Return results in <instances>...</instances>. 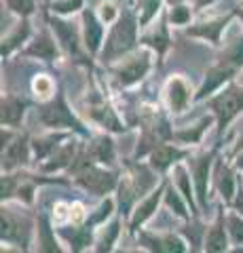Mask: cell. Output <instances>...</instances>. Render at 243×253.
I'll list each match as a JSON object with an SVG mask.
<instances>
[{
  "label": "cell",
  "instance_id": "obj_2",
  "mask_svg": "<svg viewBox=\"0 0 243 253\" xmlns=\"http://www.w3.org/2000/svg\"><path fill=\"white\" fill-rule=\"evenodd\" d=\"M68 171L74 175V181L78 186L85 188L91 194H96V196H106V194H110L114 188H119V177H116V173L108 171L104 165L96 163L87 152L78 154L74 158V163L70 165Z\"/></svg>",
  "mask_w": 243,
  "mask_h": 253
},
{
  "label": "cell",
  "instance_id": "obj_5",
  "mask_svg": "<svg viewBox=\"0 0 243 253\" xmlns=\"http://www.w3.org/2000/svg\"><path fill=\"white\" fill-rule=\"evenodd\" d=\"M38 118L45 126L49 129H74L83 135H87V129L83 126V123L78 121L74 116V112L70 110L68 101H66V95H64V89H59L57 95H53L49 101L38 106Z\"/></svg>",
  "mask_w": 243,
  "mask_h": 253
},
{
  "label": "cell",
  "instance_id": "obj_29",
  "mask_svg": "<svg viewBox=\"0 0 243 253\" xmlns=\"http://www.w3.org/2000/svg\"><path fill=\"white\" fill-rule=\"evenodd\" d=\"M30 34H32V26H30L28 17H23L17 26L13 28L9 36H2V59H9L11 55L28 41Z\"/></svg>",
  "mask_w": 243,
  "mask_h": 253
},
{
  "label": "cell",
  "instance_id": "obj_14",
  "mask_svg": "<svg viewBox=\"0 0 243 253\" xmlns=\"http://www.w3.org/2000/svg\"><path fill=\"white\" fill-rule=\"evenodd\" d=\"M194 101V93L182 76L169 78L165 84V104L171 114H182Z\"/></svg>",
  "mask_w": 243,
  "mask_h": 253
},
{
  "label": "cell",
  "instance_id": "obj_47",
  "mask_svg": "<svg viewBox=\"0 0 243 253\" xmlns=\"http://www.w3.org/2000/svg\"><path fill=\"white\" fill-rule=\"evenodd\" d=\"M235 15H237V17L243 21V9H241V6H239V9H235Z\"/></svg>",
  "mask_w": 243,
  "mask_h": 253
},
{
  "label": "cell",
  "instance_id": "obj_44",
  "mask_svg": "<svg viewBox=\"0 0 243 253\" xmlns=\"http://www.w3.org/2000/svg\"><path fill=\"white\" fill-rule=\"evenodd\" d=\"M211 2H216V0H193V6L197 11H201V9H205V6H209Z\"/></svg>",
  "mask_w": 243,
  "mask_h": 253
},
{
  "label": "cell",
  "instance_id": "obj_4",
  "mask_svg": "<svg viewBox=\"0 0 243 253\" xmlns=\"http://www.w3.org/2000/svg\"><path fill=\"white\" fill-rule=\"evenodd\" d=\"M38 184H66L61 177L47 179L43 175H30V173H2V203H9L11 199H17L21 205H32L34 192Z\"/></svg>",
  "mask_w": 243,
  "mask_h": 253
},
{
  "label": "cell",
  "instance_id": "obj_41",
  "mask_svg": "<svg viewBox=\"0 0 243 253\" xmlns=\"http://www.w3.org/2000/svg\"><path fill=\"white\" fill-rule=\"evenodd\" d=\"M99 19L104 21V23H114L116 19H119V9H116V4L112 2V0H104L101 2V6H99Z\"/></svg>",
  "mask_w": 243,
  "mask_h": 253
},
{
  "label": "cell",
  "instance_id": "obj_32",
  "mask_svg": "<svg viewBox=\"0 0 243 253\" xmlns=\"http://www.w3.org/2000/svg\"><path fill=\"white\" fill-rule=\"evenodd\" d=\"M163 203H165V207L171 209V213H176L180 219H191V213H188V201L184 199V194L180 192L178 188L167 184L165 194H163Z\"/></svg>",
  "mask_w": 243,
  "mask_h": 253
},
{
  "label": "cell",
  "instance_id": "obj_9",
  "mask_svg": "<svg viewBox=\"0 0 243 253\" xmlns=\"http://www.w3.org/2000/svg\"><path fill=\"white\" fill-rule=\"evenodd\" d=\"M214 158H216V148L193 158L188 156V169H191V175H193V186H194V192H197V203L201 211H207V186H209V177L214 175L211 173Z\"/></svg>",
  "mask_w": 243,
  "mask_h": 253
},
{
  "label": "cell",
  "instance_id": "obj_8",
  "mask_svg": "<svg viewBox=\"0 0 243 253\" xmlns=\"http://www.w3.org/2000/svg\"><path fill=\"white\" fill-rule=\"evenodd\" d=\"M152 68V49H136L133 53L125 55L121 61L112 63V74L121 86H133L144 81Z\"/></svg>",
  "mask_w": 243,
  "mask_h": 253
},
{
  "label": "cell",
  "instance_id": "obj_28",
  "mask_svg": "<svg viewBox=\"0 0 243 253\" xmlns=\"http://www.w3.org/2000/svg\"><path fill=\"white\" fill-rule=\"evenodd\" d=\"M140 42L150 46L152 51H156L159 57H163L165 51L169 49V32H167V26H165V17H161L159 26L154 23V26L148 30L144 36H140Z\"/></svg>",
  "mask_w": 243,
  "mask_h": 253
},
{
  "label": "cell",
  "instance_id": "obj_12",
  "mask_svg": "<svg viewBox=\"0 0 243 253\" xmlns=\"http://www.w3.org/2000/svg\"><path fill=\"white\" fill-rule=\"evenodd\" d=\"M49 23H51V30H53V34H55L59 46L64 49V53H68L70 57H78V55H81L83 30H78L74 21L64 19V15L49 17Z\"/></svg>",
  "mask_w": 243,
  "mask_h": 253
},
{
  "label": "cell",
  "instance_id": "obj_35",
  "mask_svg": "<svg viewBox=\"0 0 243 253\" xmlns=\"http://www.w3.org/2000/svg\"><path fill=\"white\" fill-rule=\"evenodd\" d=\"M226 230H229L233 245H243V215L239 211H231L226 215Z\"/></svg>",
  "mask_w": 243,
  "mask_h": 253
},
{
  "label": "cell",
  "instance_id": "obj_18",
  "mask_svg": "<svg viewBox=\"0 0 243 253\" xmlns=\"http://www.w3.org/2000/svg\"><path fill=\"white\" fill-rule=\"evenodd\" d=\"M191 156V152L184 148H180L176 144H159L152 152H150V167L159 173H165L169 167H174L176 163H180L182 158Z\"/></svg>",
  "mask_w": 243,
  "mask_h": 253
},
{
  "label": "cell",
  "instance_id": "obj_15",
  "mask_svg": "<svg viewBox=\"0 0 243 253\" xmlns=\"http://www.w3.org/2000/svg\"><path fill=\"white\" fill-rule=\"evenodd\" d=\"M138 243L148 251H159V253H184V251H188L186 241L174 232H167V234L142 232L138 236Z\"/></svg>",
  "mask_w": 243,
  "mask_h": 253
},
{
  "label": "cell",
  "instance_id": "obj_39",
  "mask_svg": "<svg viewBox=\"0 0 243 253\" xmlns=\"http://www.w3.org/2000/svg\"><path fill=\"white\" fill-rule=\"evenodd\" d=\"M191 17H193V11L188 4H174L169 9V21L174 23V26H188L191 23Z\"/></svg>",
  "mask_w": 243,
  "mask_h": 253
},
{
  "label": "cell",
  "instance_id": "obj_42",
  "mask_svg": "<svg viewBox=\"0 0 243 253\" xmlns=\"http://www.w3.org/2000/svg\"><path fill=\"white\" fill-rule=\"evenodd\" d=\"M34 91H36V95L41 93V95H45V97H49V95L53 93V83H51V78H47L45 74H41L34 81Z\"/></svg>",
  "mask_w": 243,
  "mask_h": 253
},
{
  "label": "cell",
  "instance_id": "obj_34",
  "mask_svg": "<svg viewBox=\"0 0 243 253\" xmlns=\"http://www.w3.org/2000/svg\"><path fill=\"white\" fill-rule=\"evenodd\" d=\"M38 249L41 251H61L59 243L55 239V228H51L49 224V217L47 215H41V219H38Z\"/></svg>",
  "mask_w": 243,
  "mask_h": 253
},
{
  "label": "cell",
  "instance_id": "obj_21",
  "mask_svg": "<svg viewBox=\"0 0 243 253\" xmlns=\"http://www.w3.org/2000/svg\"><path fill=\"white\" fill-rule=\"evenodd\" d=\"M76 141L74 139H66L55 152H53L47 161L41 165V171L45 173H53V171H61V169H70V165L74 163L76 158Z\"/></svg>",
  "mask_w": 243,
  "mask_h": 253
},
{
  "label": "cell",
  "instance_id": "obj_19",
  "mask_svg": "<svg viewBox=\"0 0 243 253\" xmlns=\"http://www.w3.org/2000/svg\"><path fill=\"white\" fill-rule=\"evenodd\" d=\"M229 230H226V217L224 211L218 209V215L214 219V224L207 228L205 239H203V251L209 253H220V251H229Z\"/></svg>",
  "mask_w": 243,
  "mask_h": 253
},
{
  "label": "cell",
  "instance_id": "obj_17",
  "mask_svg": "<svg viewBox=\"0 0 243 253\" xmlns=\"http://www.w3.org/2000/svg\"><path fill=\"white\" fill-rule=\"evenodd\" d=\"M235 17V11L226 17H216V19H209V21H203L197 23L193 28H186V34L193 36V38H201V41H207L214 46H220L222 44V32L226 28V23Z\"/></svg>",
  "mask_w": 243,
  "mask_h": 253
},
{
  "label": "cell",
  "instance_id": "obj_38",
  "mask_svg": "<svg viewBox=\"0 0 243 253\" xmlns=\"http://www.w3.org/2000/svg\"><path fill=\"white\" fill-rule=\"evenodd\" d=\"M4 4H6V9L17 15L19 19L30 17V15L36 11V0H4Z\"/></svg>",
  "mask_w": 243,
  "mask_h": 253
},
{
  "label": "cell",
  "instance_id": "obj_26",
  "mask_svg": "<svg viewBox=\"0 0 243 253\" xmlns=\"http://www.w3.org/2000/svg\"><path fill=\"white\" fill-rule=\"evenodd\" d=\"M93 230H96V228H91L89 224H83V226L81 224H72L68 228H57V234L70 243V249L72 251H83L93 243L91 241Z\"/></svg>",
  "mask_w": 243,
  "mask_h": 253
},
{
  "label": "cell",
  "instance_id": "obj_23",
  "mask_svg": "<svg viewBox=\"0 0 243 253\" xmlns=\"http://www.w3.org/2000/svg\"><path fill=\"white\" fill-rule=\"evenodd\" d=\"M214 177H216V186H218V194L220 199L231 205L235 194H237V179H235V171L231 165H226L222 161L216 163V169H214Z\"/></svg>",
  "mask_w": 243,
  "mask_h": 253
},
{
  "label": "cell",
  "instance_id": "obj_37",
  "mask_svg": "<svg viewBox=\"0 0 243 253\" xmlns=\"http://www.w3.org/2000/svg\"><path fill=\"white\" fill-rule=\"evenodd\" d=\"M220 57L226 59L229 63H233L237 70H243V36L235 38L231 44H226V49Z\"/></svg>",
  "mask_w": 243,
  "mask_h": 253
},
{
  "label": "cell",
  "instance_id": "obj_7",
  "mask_svg": "<svg viewBox=\"0 0 243 253\" xmlns=\"http://www.w3.org/2000/svg\"><path fill=\"white\" fill-rule=\"evenodd\" d=\"M207 106L216 116L218 135H224L229 125L243 112V86L231 83L226 89L218 91V95L209 97Z\"/></svg>",
  "mask_w": 243,
  "mask_h": 253
},
{
  "label": "cell",
  "instance_id": "obj_33",
  "mask_svg": "<svg viewBox=\"0 0 243 253\" xmlns=\"http://www.w3.org/2000/svg\"><path fill=\"white\" fill-rule=\"evenodd\" d=\"M211 123V118L209 116H203L201 121L197 125H193V126H188V129H180V131H174V137L171 139H176L178 144H182V146H191V144H199L201 137H203V133H205V129L209 126Z\"/></svg>",
  "mask_w": 243,
  "mask_h": 253
},
{
  "label": "cell",
  "instance_id": "obj_36",
  "mask_svg": "<svg viewBox=\"0 0 243 253\" xmlns=\"http://www.w3.org/2000/svg\"><path fill=\"white\" fill-rule=\"evenodd\" d=\"M112 211H114V201L112 199H106V201H101L99 207L89 213L87 215V221L85 224H89L91 228H96V226H104L106 224V219L112 215Z\"/></svg>",
  "mask_w": 243,
  "mask_h": 253
},
{
  "label": "cell",
  "instance_id": "obj_25",
  "mask_svg": "<svg viewBox=\"0 0 243 253\" xmlns=\"http://www.w3.org/2000/svg\"><path fill=\"white\" fill-rule=\"evenodd\" d=\"M191 169L186 167V165L182 163H176L174 165V173H171V179H174L176 188L180 190V192L184 194V199L188 201V205H191V211L193 215H199V203H197V192H194V186H191V173H188Z\"/></svg>",
  "mask_w": 243,
  "mask_h": 253
},
{
  "label": "cell",
  "instance_id": "obj_24",
  "mask_svg": "<svg viewBox=\"0 0 243 253\" xmlns=\"http://www.w3.org/2000/svg\"><path fill=\"white\" fill-rule=\"evenodd\" d=\"M57 42L55 38H53L49 32H41L32 42H30L28 49H23V55H28V57H36L41 61H53L57 59Z\"/></svg>",
  "mask_w": 243,
  "mask_h": 253
},
{
  "label": "cell",
  "instance_id": "obj_6",
  "mask_svg": "<svg viewBox=\"0 0 243 253\" xmlns=\"http://www.w3.org/2000/svg\"><path fill=\"white\" fill-rule=\"evenodd\" d=\"M156 188V171L148 165H133L129 175L123 177V181H119V201L121 207L125 209V215H127V209L131 207L133 201L142 199L144 192H152Z\"/></svg>",
  "mask_w": 243,
  "mask_h": 253
},
{
  "label": "cell",
  "instance_id": "obj_10",
  "mask_svg": "<svg viewBox=\"0 0 243 253\" xmlns=\"http://www.w3.org/2000/svg\"><path fill=\"white\" fill-rule=\"evenodd\" d=\"M237 72H239V70L235 68L233 63H229L226 59L220 57L205 72V78H203L199 91L194 93V101H201V99H205V97H211V95H214L216 91H220L226 83H231Z\"/></svg>",
  "mask_w": 243,
  "mask_h": 253
},
{
  "label": "cell",
  "instance_id": "obj_46",
  "mask_svg": "<svg viewBox=\"0 0 243 253\" xmlns=\"http://www.w3.org/2000/svg\"><path fill=\"white\" fill-rule=\"evenodd\" d=\"M165 2H167L169 6H174V4H182V2H184V0H165Z\"/></svg>",
  "mask_w": 243,
  "mask_h": 253
},
{
  "label": "cell",
  "instance_id": "obj_13",
  "mask_svg": "<svg viewBox=\"0 0 243 253\" xmlns=\"http://www.w3.org/2000/svg\"><path fill=\"white\" fill-rule=\"evenodd\" d=\"M165 188H167V181H163V184L156 186L152 192H148V196L140 199V203L136 205V209H133V213H131V219H129V232L131 234H136L140 228L154 215V211L159 209V203L163 201Z\"/></svg>",
  "mask_w": 243,
  "mask_h": 253
},
{
  "label": "cell",
  "instance_id": "obj_16",
  "mask_svg": "<svg viewBox=\"0 0 243 253\" xmlns=\"http://www.w3.org/2000/svg\"><path fill=\"white\" fill-rule=\"evenodd\" d=\"M83 44L89 51V55H97L104 46V21L93 9L83 11Z\"/></svg>",
  "mask_w": 243,
  "mask_h": 253
},
{
  "label": "cell",
  "instance_id": "obj_43",
  "mask_svg": "<svg viewBox=\"0 0 243 253\" xmlns=\"http://www.w3.org/2000/svg\"><path fill=\"white\" fill-rule=\"evenodd\" d=\"M231 207H233L235 211H239L241 215H243V184L239 186L237 194H235V199H233V203H231Z\"/></svg>",
  "mask_w": 243,
  "mask_h": 253
},
{
  "label": "cell",
  "instance_id": "obj_3",
  "mask_svg": "<svg viewBox=\"0 0 243 253\" xmlns=\"http://www.w3.org/2000/svg\"><path fill=\"white\" fill-rule=\"evenodd\" d=\"M34 224L26 209H17L13 205L2 203V245H15L17 249L26 251L32 243Z\"/></svg>",
  "mask_w": 243,
  "mask_h": 253
},
{
  "label": "cell",
  "instance_id": "obj_27",
  "mask_svg": "<svg viewBox=\"0 0 243 253\" xmlns=\"http://www.w3.org/2000/svg\"><path fill=\"white\" fill-rule=\"evenodd\" d=\"M87 154L93 158L96 163L99 165H114L116 161V150H114V144H112V139L108 137V135H96L91 139V144L87 146Z\"/></svg>",
  "mask_w": 243,
  "mask_h": 253
},
{
  "label": "cell",
  "instance_id": "obj_22",
  "mask_svg": "<svg viewBox=\"0 0 243 253\" xmlns=\"http://www.w3.org/2000/svg\"><path fill=\"white\" fill-rule=\"evenodd\" d=\"M0 118H2V125L4 126H13L17 129L21 125L23 116H26V110H28V101L17 97V95H2V101H0Z\"/></svg>",
  "mask_w": 243,
  "mask_h": 253
},
{
  "label": "cell",
  "instance_id": "obj_1",
  "mask_svg": "<svg viewBox=\"0 0 243 253\" xmlns=\"http://www.w3.org/2000/svg\"><path fill=\"white\" fill-rule=\"evenodd\" d=\"M142 26L140 19L136 17V13L131 9H125L119 19L114 21V26L108 32L104 46L99 51V61L104 66H112V63L121 61L125 55H129L138 49L140 44V36H138V28Z\"/></svg>",
  "mask_w": 243,
  "mask_h": 253
},
{
  "label": "cell",
  "instance_id": "obj_45",
  "mask_svg": "<svg viewBox=\"0 0 243 253\" xmlns=\"http://www.w3.org/2000/svg\"><path fill=\"white\" fill-rule=\"evenodd\" d=\"M235 167H237L239 171H243V148L237 152V156H235Z\"/></svg>",
  "mask_w": 243,
  "mask_h": 253
},
{
  "label": "cell",
  "instance_id": "obj_20",
  "mask_svg": "<svg viewBox=\"0 0 243 253\" xmlns=\"http://www.w3.org/2000/svg\"><path fill=\"white\" fill-rule=\"evenodd\" d=\"M87 114L96 121L101 129H106V131H112V133H123L125 131V126L123 123L119 121V116H116V112L106 104L104 99L99 97H93V101L89 104V110H87Z\"/></svg>",
  "mask_w": 243,
  "mask_h": 253
},
{
  "label": "cell",
  "instance_id": "obj_31",
  "mask_svg": "<svg viewBox=\"0 0 243 253\" xmlns=\"http://www.w3.org/2000/svg\"><path fill=\"white\" fill-rule=\"evenodd\" d=\"M64 139H68V133H49V135H43V137L32 139L34 156L38 158V161H45V158H49L61 146L59 141H64Z\"/></svg>",
  "mask_w": 243,
  "mask_h": 253
},
{
  "label": "cell",
  "instance_id": "obj_40",
  "mask_svg": "<svg viewBox=\"0 0 243 253\" xmlns=\"http://www.w3.org/2000/svg\"><path fill=\"white\" fill-rule=\"evenodd\" d=\"M85 0H57V2L51 4V11L55 15H72V13H78L81 9H85Z\"/></svg>",
  "mask_w": 243,
  "mask_h": 253
},
{
  "label": "cell",
  "instance_id": "obj_30",
  "mask_svg": "<svg viewBox=\"0 0 243 253\" xmlns=\"http://www.w3.org/2000/svg\"><path fill=\"white\" fill-rule=\"evenodd\" d=\"M119 234H121V219L114 217L110 224H104L97 230V234H96V251H99V253L112 251L116 239H119Z\"/></svg>",
  "mask_w": 243,
  "mask_h": 253
},
{
  "label": "cell",
  "instance_id": "obj_11",
  "mask_svg": "<svg viewBox=\"0 0 243 253\" xmlns=\"http://www.w3.org/2000/svg\"><path fill=\"white\" fill-rule=\"evenodd\" d=\"M32 141L28 139L26 133H15V137L6 146H2V173L17 171L26 167L32 156Z\"/></svg>",
  "mask_w": 243,
  "mask_h": 253
}]
</instances>
